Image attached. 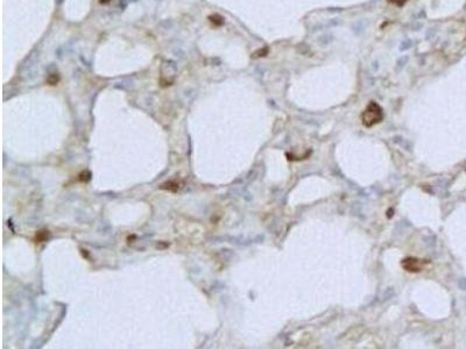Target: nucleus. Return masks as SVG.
Listing matches in <instances>:
<instances>
[{
	"label": "nucleus",
	"instance_id": "obj_4",
	"mask_svg": "<svg viewBox=\"0 0 466 349\" xmlns=\"http://www.w3.org/2000/svg\"><path fill=\"white\" fill-rule=\"evenodd\" d=\"M57 82H59V77H56V76H51V77L48 78V83L51 84V85H55Z\"/></svg>",
	"mask_w": 466,
	"mask_h": 349
},
{
	"label": "nucleus",
	"instance_id": "obj_5",
	"mask_svg": "<svg viewBox=\"0 0 466 349\" xmlns=\"http://www.w3.org/2000/svg\"><path fill=\"white\" fill-rule=\"evenodd\" d=\"M390 2L392 4H395V5H398V6H401L403 5V4H406L408 0H390Z\"/></svg>",
	"mask_w": 466,
	"mask_h": 349
},
{
	"label": "nucleus",
	"instance_id": "obj_2",
	"mask_svg": "<svg viewBox=\"0 0 466 349\" xmlns=\"http://www.w3.org/2000/svg\"><path fill=\"white\" fill-rule=\"evenodd\" d=\"M177 75L176 65L172 61H165L162 63V68H161V83L163 86L172 85L173 82L175 80Z\"/></svg>",
	"mask_w": 466,
	"mask_h": 349
},
{
	"label": "nucleus",
	"instance_id": "obj_3",
	"mask_svg": "<svg viewBox=\"0 0 466 349\" xmlns=\"http://www.w3.org/2000/svg\"><path fill=\"white\" fill-rule=\"evenodd\" d=\"M209 19H210V21L214 22L216 26H221L223 25V22H224V18L221 17V15H218V14L210 15Z\"/></svg>",
	"mask_w": 466,
	"mask_h": 349
},
{
	"label": "nucleus",
	"instance_id": "obj_1",
	"mask_svg": "<svg viewBox=\"0 0 466 349\" xmlns=\"http://www.w3.org/2000/svg\"><path fill=\"white\" fill-rule=\"evenodd\" d=\"M384 119V112L383 109L378 105V104L372 102L368 104V106L366 107L365 111L361 114V120L366 127H372Z\"/></svg>",
	"mask_w": 466,
	"mask_h": 349
}]
</instances>
